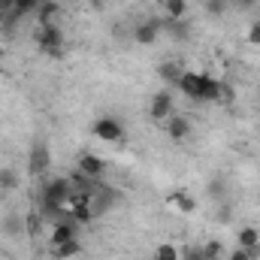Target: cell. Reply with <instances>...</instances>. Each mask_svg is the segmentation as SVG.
<instances>
[{
  "instance_id": "obj_21",
  "label": "cell",
  "mask_w": 260,
  "mask_h": 260,
  "mask_svg": "<svg viewBox=\"0 0 260 260\" xmlns=\"http://www.w3.org/2000/svg\"><path fill=\"white\" fill-rule=\"evenodd\" d=\"M154 260H182V251H179V245H173V242H160V245L154 248Z\"/></svg>"
},
{
  "instance_id": "obj_28",
  "label": "cell",
  "mask_w": 260,
  "mask_h": 260,
  "mask_svg": "<svg viewBox=\"0 0 260 260\" xmlns=\"http://www.w3.org/2000/svg\"><path fill=\"white\" fill-rule=\"evenodd\" d=\"M88 3H91L94 9H100V6H106V0H88Z\"/></svg>"
},
{
  "instance_id": "obj_20",
  "label": "cell",
  "mask_w": 260,
  "mask_h": 260,
  "mask_svg": "<svg viewBox=\"0 0 260 260\" xmlns=\"http://www.w3.org/2000/svg\"><path fill=\"white\" fill-rule=\"evenodd\" d=\"M18 185H21V176H18L15 170L3 167V170H0V191H15Z\"/></svg>"
},
{
  "instance_id": "obj_6",
  "label": "cell",
  "mask_w": 260,
  "mask_h": 260,
  "mask_svg": "<svg viewBox=\"0 0 260 260\" xmlns=\"http://www.w3.org/2000/svg\"><path fill=\"white\" fill-rule=\"evenodd\" d=\"M173 91L170 88H164V91H157L154 97H151V106H148V115L154 118V121H167L170 115H173Z\"/></svg>"
},
{
  "instance_id": "obj_15",
  "label": "cell",
  "mask_w": 260,
  "mask_h": 260,
  "mask_svg": "<svg viewBox=\"0 0 260 260\" xmlns=\"http://www.w3.org/2000/svg\"><path fill=\"white\" fill-rule=\"evenodd\" d=\"M46 224H49V221H46V218L40 215V209H37V212H30V215L24 218V233H27V236H43Z\"/></svg>"
},
{
  "instance_id": "obj_24",
  "label": "cell",
  "mask_w": 260,
  "mask_h": 260,
  "mask_svg": "<svg viewBox=\"0 0 260 260\" xmlns=\"http://www.w3.org/2000/svg\"><path fill=\"white\" fill-rule=\"evenodd\" d=\"M206 9H209V15H224L227 12V0H206Z\"/></svg>"
},
{
  "instance_id": "obj_13",
  "label": "cell",
  "mask_w": 260,
  "mask_h": 260,
  "mask_svg": "<svg viewBox=\"0 0 260 260\" xmlns=\"http://www.w3.org/2000/svg\"><path fill=\"white\" fill-rule=\"evenodd\" d=\"M52 254H55V260H79L82 257V239H70L64 245H55Z\"/></svg>"
},
{
  "instance_id": "obj_19",
  "label": "cell",
  "mask_w": 260,
  "mask_h": 260,
  "mask_svg": "<svg viewBox=\"0 0 260 260\" xmlns=\"http://www.w3.org/2000/svg\"><path fill=\"white\" fill-rule=\"evenodd\" d=\"M43 0H15V9H12V15L9 18H27V15H34L37 12V6H40Z\"/></svg>"
},
{
  "instance_id": "obj_25",
  "label": "cell",
  "mask_w": 260,
  "mask_h": 260,
  "mask_svg": "<svg viewBox=\"0 0 260 260\" xmlns=\"http://www.w3.org/2000/svg\"><path fill=\"white\" fill-rule=\"evenodd\" d=\"M227 260H251V257H248V251H245V248H239V245H236V248L227 254Z\"/></svg>"
},
{
  "instance_id": "obj_5",
  "label": "cell",
  "mask_w": 260,
  "mask_h": 260,
  "mask_svg": "<svg viewBox=\"0 0 260 260\" xmlns=\"http://www.w3.org/2000/svg\"><path fill=\"white\" fill-rule=\"evenodd\" d=\"M160 34H164V24H160L157 18H145V21H139V24L133 27V40H136L139 46H154V43L160 40Z\"/></svg>"
},
{
  "instance_id": "obj_10",
  "label": "cell",
  "mask_w": 260,
  "mask_h": 260,
  "mask_svg": "<svg viewBox=\"0 0 260 260\" xmlns=\"http://www.w3.org/2000/svg\"><path fill=\"white\" fill-rule=\"evenodd\" d=\"M176 88L188 97V100H194L200 103V73H191V70H185L182 76H179V82H176Z\"/></svg>"
},
{
  "instance_id": "obj_16",
  "label": "cell",
  "mask_w": 260,
  "mask_h": 260,
  "mask_svg": "<svg viewBox=\"0 0 260 260\" xmlns=\"http://www.w3.org/2000/svg\"><path fill=\"white\" fill-rule=\"evenodd\" d=\"M164 12H167V18L185 21L188 18V0H164Z\"/></svg>"
},
{
  "instance_id": "obj_23",
  "label": "cell",
  "mask_w": 260,
  "mask_h": 260,
  "mask_svg": "<svg viewBox=\"0 0 260 260\" xmlns=\"http://www.w3.org/2000/svg\"><path fill=\"white\" fill-rule=\"evenodd\" d=\"M245 40H248V46H260V18L248 24V34H245Z\"/></svg>"
},
{
  "instance_id": "obj_3",
  "label": "cell",
  "mask_w": 260,
  "mask_h": 260,
  "mask_svg": "<svg viewBox=\"0 0 260 260\" xmlns=\"http://www.w3.org/2000/svg\"><path fill=\"white\" fill-rule=\"evenodd\" d=\"M70 239H79V224H76L70 215L58 218L55 224H49V242H52V248H55V245H64Z\"/></svg>"
},
{
  "instance_id": "obj_26",
  "label": "cell",
  "mask_w": 260,
  "mask_h": 260,
  "mask_svg": "<svg viewBox=\"0 0 260 260\" xmlns=\"http://www.w3.org/2000/svg\"><path fill=\"white\" fill-rule=\"evenodd\" d=\"M0 9H3L6 15H12V9H15V0H0Z\"/></svg>"
},
{
  "instance_id": "obj_27",
  "label": "cell",
  "mask_w": 260,
  "mask_h": 260,
  "mask_svg": "<svg viewBox=\"0 0 260 260\" xmlns=\"http://www.w3.org/2000/svg\"><path fill=\"white\" fill-rule=\"evenodd\" d=\"M245 251H248V257L251 260H260V242L257 245H251V248H245Z\"/></svg>"
},
{
  "instance_id": "obj_17",
  "label": "cell",
  "mask_w": 260,
  "mask_h": 260,
  "mask_svg": "<svg viewBox=\"0 0 260 260\" xmlns=\"http://www.w3.org/2000/svg\"><path fill=\"white\" fill-rule=\"evenodd\" d=\"M257 242H260L257 227H239V233H236V245H239V248H251V245H257Z\"/></svg>"
},
{
  "instance_id": "obj_2",
  "label": "cell",
  "mask_w": 260,
  "mask_h": 260,
  "mask_svg": "<svg viewBox=\"0 0 260 260\" xmlns=\"http://www.w3.org/2000/svg\"><path fill=\"white\" fill-rule=\"evenodd\" d=\"M91 133H94V139L112 145V142H121L124 139V124L118 118H112V115H103V118H97L91 124Z\"/></svg>"
},
{
  "instance_id": "obj_14",
  "label": "cell",
  "mask_w": 260,
  "mask_h": 260,
  "mask_svg": "<svg viewBox=\"0 0 260 260\" xmlns=\"http://www.w3.org/2000/svg\"><path fill=\"white\" fill-rule=\"evenodd\" d=\"M182 73H185V64H182V61H167V64L157 67V76H160L167 85H173V88H176V82H179Z\"/></svg>"
},
{
  "instance_id": "obj_4",
  "label": "cell",
  "mask_w": 260,
  "mask_h": 260,
  "mask_svg": "<svg viewBox=\"0 0 260 260\" xmlns=\"http://www.w3.org/2000/svg\"><path fill=\"white\" fill-rule=\"evenodd\" d=\"M49 167H52L49 145H46V142H37V145L30 148V154H27V173H30L34 179H40V176L49 173Z\"/></svg>"
},
{
  "instance_id": "obj_30",
  "label": "cell",
  "mask_w": 260,
  "mask_h": 260,
  "mask_svg": "<svg viewBox=\"0 0 260 260\" xmlns=\"http://www.w3.org/2000/svg\"><path fill=\"white\" fill-rule=\"evenodd\" d=\"M257 100H260V88H257Z\"/></svg>"
},
{
  "instance_id": "obj_22",
  "label": "cell",
  "mask_w": 260,
  "mask_h": 260,
  "mask_svg": "<svg viewBox=\"0 0 260 260\" xmlns=\"http://www.w3.org/2000/svg\"><path fill=\"white\" fill-rule=\"evenodd\" d=\"M167 30H173V37H179V40H185L188 37V24L185 21H176V18H167V21H160Z\"/></svg>"
},
{
  "instance_id": "obj_7",
  "label": "cell",
  "mask_w": 260,
  "mask_h": 260,
  "mask_svg": "<svg viewBox=\"0 0 260 260\" xmlns=\"http://www.w3.org/2000/svg\"><path fill=\"white\" fill-rule=\"evenodd\" d=\"M221 100V79L212 73H200V103H218Z\"/></svg>"
},
{
  "instance_id": "obj_12",
  "label": "cell",
  "mask_w": 260,
  "mask_h": 260,
  "mask_svg": "<svg viewBox=\"0 0 260 260\" xmlns=\"http://www.w3.org/2000/svg\"><path fill=\"white\" fill-rule=\"evenodd\" d=\"M170 206L179 209L182 215H194L197 212V200L188 194V191H173V194H170Z\"/></svg>"
},
{
  "instance_id": "obj_11",
  "label": "cell",
  "mask_w": 260,
  "mask_h": 260,
  "mask_svg": "<svg viewBox=\"0 0 260 260\" xmlns=\"http://www.w3.org/2000/svg\"><path fill=\"white\" fill-rule=\"evenodd\" d=\"M34 18H37V24H58V18H61V3H58V0H43V3L37 6Z\"/></svg>"
},
{
  "instance_id": "obj_29",
  "label": "cell",
  "mask_w": 260,
  "mask_h": 260,
  "mask_svg": "<svg viewBox=\"0 0 260 260\" xmlns=\"http://www.w3.org/2000/svg\"><path fill=\"white\" fill-rule=\"evenodd\" d=\"M6 21H9V15H6V12L0 9V27H6Z\"/></svg>"
},
{
  "instance_id": "obj_18",
  "label": "cell",
  "mask_w": 260,
  "mask_h": 260,
  "mask_svg": "<svg viewBox=\"0 0 260 260\" xmlns=\"http://www.w3.org/2000/svg\"><path fill=\"white\" fill-rule=\"evenodd\" d=\"M200 257H203V260H224V242H218V239H209V242H203V248H200Z\"/></svg>"
},
{
  "instance_id": "obj_8",
  "label": "cell",
  "mask_w": 260,
  "mask_h": 260,
  "mask_svg": "<svg viewBox=\"0 0 260 260\" xmlns=\"http://www.w3.org/2000/svg\"><path fill=\"white\" fill-rule=\"evenodd\" d=\"M76 170L85 173V176H91V179H100L106 173V160L97 157V154H91V151H82L79 160H76Z\"/></svg>"
},
{
  "instance_id": "obj_1",
  "label": "cell",
  "mask_w": 260,
  "mask_h": 260,
  "mask_svg": "<svg viewBox=\"0 0 260 260\" xmlns=\"http://www.w3.org/2000/svg\"><path fill=\"white\" fill-rule=\"evenodd\" d=\"M34 43H37V49H40L43 55L61 58V55H64V30H61V24H37Z\"/></svg>"
},
{
  "instance_id": "obj_9",
  "label": "cell",
  "mask_w": 260,
  "mask_h": 260,
  "mask_svg": "<svg viewBox=\"0 0 260 260\" xmlns=\"http://www.w3.org/2000/svg\"><path fill=\"white\" fill-rule=\"evenodd\" d=\"M167 136L173 139V142H182V139H188L191 136V121L185 118V115H170L167 118Z\"/></svg>"
}]
</instances>
